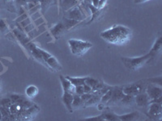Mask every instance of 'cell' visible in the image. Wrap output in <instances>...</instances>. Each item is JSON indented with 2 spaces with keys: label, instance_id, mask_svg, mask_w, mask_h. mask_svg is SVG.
<instances>
[{
  "label": "cell",
  "instance_id": "cell-12",
  "mask_svg": "<svg viewBox=\"0 0 162 121\" xmlns=\"http://www.w3.org/2000/svg\"><path fill=\"white\" fill-rule=\"evenodd\" d=\"M84 15L78 7H74L68 12V19H75V20H82L84 19Z\"/></svg>",
  "mask_w": 162,
  "mask_h": 121
},
{
  "label": "cell",
  "instance_id": "cell-37",
  "mask_svg": "<svg viewBox=\"0 0 162 121\" xmlns=\"http://www.w3.org/2000/svg\"><path fill=\"white\" fill-rule=\"evenodd\" d=\"M16 2L19 4H25L26 2H28V0H16Z\"/></svg>",
  "mask_w": 162,
  "mask_h": 121
},
{
  "label": "cell",
  "instance_id": "cell-16",
  "mask_svg": "<svg viewBox=\"0 0 162 121\" xmlns=\"http://www.w3.org/2000/svg\"><path fill=\"white\" fill-rule=\"evenodd\" d=\"M38 88L36 86H33V85H32V86H28L26 88L25 90V94L27 97L30 98H35L38 94Z\"/></svg>",
  "mask_w": 162,
  "mask_h": 121
},
{
  "label": "cell",
  "instance_id": "cell-9",
  "mask_svg": "<svg viewBox=\"0 0 162 121\" xmlns=\"http://www.w3.org/2000/svg\"><path fill=\"white\" fill-rule=\"evenodd\" d=\"M60 81H61L62 86H63V92H69L72 94H75V87L72 84V82L63 75H60Z\"/></svg>",
  "mask_w": 162,
  "mask_h": 121
},
{
  "label": "cell",
  "instance_id": "cell-1",
  "mask_svg": "<svg viewBox=\"0 0 162 121\" xmlns=\"http://www.w3.org/2000/svg\"><path fill=\"white\" fill-rule=\"evenodd\" d=\"M101 37L104 40L112 44L120 45L126 43L131 37L130 28L122 25H114L109 29L102 31Z\"/></svg>",
  "mask_w": 162,
  "mask_h": 121
},
{
  "label": "cell",
  "instance_id": "cell-35",
  "mask_svg": "<svg viewBox=\"0 0 162 121\" xmlns=\"http://www.w3.org/2000/svg\"><path fill=\"white\" fill-rule=\"evenodd\" d=\"M93 6L97 8L98 7V5H99V0H93Z\"/></svg>",
  "mask_w": 162,
  "mask_h": 121
},
{
  "label": "cell",
  "instance_id": "cell-15",
  "mask_svg": "<svg viewBox=\"0 0 162 121\" xmlns=\"http://www.w3.org/2000/svg\"><path fill=\"white\" fill-rule=\"evenodd\" d=\"M123 106H132L135 102V96L130 95V94H125L123 98L121 99L120 102Z\"/></svg>",
  "mask_w": 162,
  "mask_h": 121
},
{
  "label": "cell",
  "instance_id": "cell-3",
  "mask_svg": "<svg viewBox=\"0 0 162 121\" xmlns=\"http://www.w3.org/2000/svg\"><path fill=\"white\" fill-rule=\"evenodd\" d=\"M68 44L72 53L76 56H83L93 47V44L90 42L75 39L68 40Z\"/></svg>",
  "mask_w": 162,
  "mask_h": 121
},
{
  "label": "cell",
  "instance_id": "cell-33",
  "mask_svg": "<svg viewBox=\"0 0 162 121\" xmlns=\"http://www.w3.org/2000/svg\"><path fill=\"white\" fill-rule=\"evenodd\" d=\"M4 29H7V26L5 22L2 19L0 20V30L2 31H4Z\"/></svg>",
  "mask_w": 162,
  "mask_h": 121
},
{
  "label": "cell",
  "instance_id": "cell-31",
  "mask_svg": "<svg viewBox=\"0 0 162 121\" xmlns=\"http://www.w3.org/2000/svg\"><path fill=\"white\" fill-rule=\"evenodd\" d=\"M83 87H84V93H93V89L91 86H89V85H87L86 83H84L83 85Z\"/></svg>",
  "mask_w": 162,
  "mask_h": 121
},
{
  "label": "cell",
  "instance_id": "cell-14",
  "mask_svg": "<svg viewBox=\"0 0 162 121\" xmlns=\"http://www.w3.org/2000/svg\"><path fill=\"white\" fill-rule=\"evenodd\" d=\"M119 116V120H124V121H130V120H135L138 119L140 116L139 113L138 111H135V112L128 113V114H125V115H118Z\"/></svg>",
  "mask_w": 162,
  "mask_h": 121
},
{
  "label": "cell",
  "instance_id": "cell-22",
  "mask_svg": "<svg viewBox=\"0 0 162 121\" xmlns=\"http://www.w3.org/2000/svg\"><path fill=\"white\" fill-rule=\"evenodd\" d=\"M83 104H84V102H83L82 99L80 98V96L78 95V94H74L73 101H72V108H73V110L74 109L79 108Z\"/></svg>",
  "mask_w": 162,
  "mask_h": 121
},
{
  "label": "cell",
  "instance_id": "cell-18",
  "mask_svg": "<svg viewBox=\"0 0 162 121\" xmlns=\"http://www.w3.org/2000/svg\"><path fill=\"white\" fill-rule=\"evenodd\" d=\"M74 86H83L85 83V77H72L70 76H66Z\"/></svg>",
  "mask_w": 162,
  "mask_h": 121
},
{
  "label": "cell",
  "instance_id": "cell-34",
  "mask_svg": "<svg viewBox=\"0 0 162 121\" xmlns=\"http://www.w3.org/2000/svg\"><path fill=\"white\" fill-rule=\"evenodd\" d=\"M26 17H27V15L26 14H24L23 15H21L20 17H19L18 19H17V22H21V21L24 20V19H26Z\"/></svg>",
  "mask_w": 162,
  "mask_h": 121
},
{
  "label": "cell",
  "instance_id": "cell-36",
  "mask_svg": "<svg viewBox=\"0 0 162 121\" xmlns=\"http://www.w3.org/2000/svg\"><path fill=\"white\" fill-rule=\"evenodd\" d=\"M105 2H106V0H99V5H98V6L102 7L105 4Z\"/></svg>",
  "mask_w": 162,
  "mask_h": 121
},
{
  "label": "cell",
  "instance_id": "cell-20",
  "mask_svg": "<svg viewBox=\"0 0 162 121\" xmlns=\"http://www.w3.org/2000/svg\"><path fill=\"white\" fill-rule=\"evenodd\" d=\"M77 3V0H62L61 5L63 10H68L73 7Z\"/></svg>",
  "mask_w": 162,
  "mask_h": 121
},
{
  "label": "cell",
  "instance_id": "cell-41",
  "mask_svg": "<svg viewBox=\"0 0 162 121\" xmlns=\"http://www.w3.org/2000/svg\"><path fill=\"white\" fill-rule=\"evenodd\" d=\"M80 1H81V0H80Z\"/></svg>",
  "mask_w": 162,
  "mask_h": 121
},
{
  "label": "cell",
  "instance_id": "cell-23",
  "mask_svg": "<svg viewBox=\"0 0 162 121\" xmlns=\"http://www.w3.org/2000/svg\"><path fill=\"white\" fill-rule=\"evenodd\" d=\"M112 94H113V89L111 88V89H110V90H108L106 93H105L103 95L101 96L100 102H102V103H104V104L108 103V102H109L110 98H111Z\"/></svg>",
  "mask_w": 162,
  "mask_h": 121
},
{
  "label": "cell",
  "instance_id": "cell-32",
  "mask_svg": "<svg viewBox=\"0 0 162 121\" xmlns=\"http://www.w3.org/2000/svg\"><path fill=\"white\" fill-rule=\"evenodd\" d=\"M84 120H98V121H103V119H102V116L99 115V116H96V117H93V118H86L84 119Z\"/></svg>",
  "mask_w": 162,
  "mask_h": 121
},
{
  "label": "cell",
  "instance_id": "cell-29",
  "mask_svg": "<svg viewBox=\"0 0 162 121\" xmlns=\"http://www.w3.org/2000/svg\"><path fill=\"white\" fill-rule=\"evenodd\" d=\"M104 86H105V84L102 83V82H100L99 81L96 86L93 87V93H96V92L99 91V90H101Z\"/></svg>",
  "mask_w": 162,
  "mask_h": 121
},
{
  "label": "cell",
  "instance_id": "cell-8",
  "mask_svg": "<svg viewBox=\"0 0 162 121\" xmlns=\"http://www.w3.org/2000/svg\"><path fill=\"white\" fill-rule=\"evenodd\" d=\"M124 93L122 92V88L120 87H115L113 89V94H112V97L110 99V101L108 102L109 104H117L119 103L123 96H124Z\"/></svg>",
  "mask_w": 162,
  "mask_h": 121
},
{
  "label": "cell",
  "instance_id": "cell-11",
  "mask_svg": "<svg viewBox=\"0 0 162 121\" xmlns=\"http://www.w3.org/2000/svg\"><path fill=\"white\" fill-rule=\"evenodd\" d=\"M66 30H67V28H66L65 25L63 24V23L60 22V23H57L56 25L54 26V27L51 28L50 31L52 35H54L55 38H59L65 32Z\"/></svg>",
  "mask_w": 162,
  "mask_h": 121
},
{
  "label": "cell",
  "instance_id": "cell-40",
  "mask_svg": "<svg viewBox=\"0 0 162 121\" xmlns=\"http://www.w3.org/2000/svg\"><path fill=\"white\" fill-rule=\"evenodd\" d=\"M5 1H11V0H5Z\"/></svg>",
  "mask_w": 162,
  "mask_h": 121
},
{
  "label": "cell",
  "instance_id": "cell-7",
  "mask_svg": "<svg viewBox=\"0 0 162 121\" xmlns=\"http://www.w3.org/2000/svg\"><path fill=\"white\" fill-rule=\"evenodd\" d=\"M135 102L139 106H147L151 102V100L147 93L143 91L135 96Z\"/></svg>",
  "mask_w": 162,
  "mask_h": 121
},
{
  "label": "cell",
  "instance_id": "cell-27",
  "mask_svg": "<svg viewBox=\"0 0 162 121\" xmlns=\"http://www.w3.org/2000/svg\"><path fill=\"white\" fill-rule=\"evenodd\" d=\"M93 93H84L83 94L80 95V98L82 99L83 102H84V104L87 101H89L91 98H92V96H93Z\"/></svg>",
  "mask_w": 162,
  "mask_h": 121
},
{
  "label": "cell",
  "instance_id": "cell-4",
  "mask_svg": "<svg viewBox=\"0 0 162 121\" xmlns=\"http://www.w3.org/2000/svg\"><path fill=\"white\" fill-rule=\"evenodd\" d=\"M147 85L143 83V81H139L137 83H133L131 85H127L122 88V92L124 94H130V95L135 96L145 90Z\"/></svg>",
  "mask_w": 162,
  "mask_h": 121
},
{
  "label": "cell",
  "instance_id": "cell-24",
  "mask_svg": "<svg viewBox=\"0 0 162 121\" xmlns=\"http://www.w3.org/2000/svg\"><path fill=\"white\" fill-rule=\"evenodd\" d=\"M54 1L55 0H38V2H40V6L42 7V12L46 10L47 8L52 4Z\"/></svg>",
  "mask_w": 162,
  "mask_h": 121
},
{
  "label": "cell",
  "instance_id": "cell-10",
  "mask_svg": "<svg viewBox=\"0 0 162 121\" xmlns=\"http://www.w3.org/2000/svg\"><path fill=\"white\" fill-rule=\"evenodd\" d=\"M74 94L69 92H63V102L70 112H73L72 108V101H73Z\"/></svg>",
  "mask_w": 162,
  "mask_h": 121
},
{
  "label": "cell",
  "instance_id": "cell-39",
  "mask_svg": "<svg viewBox=\"0 0 162 121\" xmlns=\"http://www.w3.org/2000/svg\"><path fill=\"white\" fill-rule=\"evenodd\" d=\"M2 119V114H1V112H0V119Z\"/></svg>",
  "mask_w": 162,
  "mask_h": 121
},
{
  "label": "cell",
  "instance_id": "cell-13",
  "mask_svg": "<svg viewBox=\"0 0 162 121\" xmlns=\"http://www.w3.org/2000/svg\"><path fill=\"white\" fill-rule=\"evenodd\" d=\"M46 65H48L51 69L55 71H59L62 69L61 65L59 64V62L57 60V59L55 58V56H50L46 60Z\"/></svg>",
  "mask_w": 162,
  "mask_h": 121
},
{
  "label": "cell",
  "instance_id": "cell-26",
  "mask_svg": "<svg viewBox=\"0 0 162 121\" xmlns=\"http://www.w3.org/2000/svg\"><path fill=\"white\" fill-rule=\"evenodd\" d=\"M98 82H99V81L97 79H96V78H93V77H85V83H86L87 85H89V86H91L92 89H93V86H96Z\"/></svg>",
  "mask_w": 162,
  "mask_h": 121
},
{
  "label": "cell",
  "instance_id": "cell-2",
  "mask_svg": "<svg viewBox=\"0 0 162 121\" xmlns=\"http://www.w3.org/2000/svg\"><path fill=\"white\" fill-rule=\"evenodd\" d=\"M152 58H153L152 54L149 52L144 56L135 57V58L122 57V61L127 69H131V70H135L149 62V60Z\"/></svg>",
  "mask_w": 162,
  "mask_h": 121
},
{
  "label": "cell",
  "instance_id": "cell-30",
  "mask_svg": "<svg viewBox=\"0 0 162 121\" xmlns=\"http://www.w3.org/2000/svg\"><path fill=\"white\" fill-rule=\"evenodd\" d=\"M84 93V87L83 86H78L75 87V94H78V95H81Z\"/></svg>",
  "mask_w": 162,
  "mask_h": 121
},
{
  "label": "cell",
  "instance_id": "cell-19",
  "mask_svg": "<svg viewBox=\"0 0 162 121\" xmlns=\"http://www.w3.org/2000/svg\"><path fill=\"white\" fill-rule=\"evenodd\" d=\"M161 50V38L159 37L157 40H156V43L154 44L153 47L151 49L150 52L152 54V56H155L156 55H157L159 52Z\"/></svg>",
  "mask_w": 162,
  "mask_h": 121
},
{
  "label": "cell",
  "instance_id": "cell-6",
  "mask_svg": "<svg viewBox=\"0 0 162 121\" xmlns=\"http://www.w3.org/2000/svg\"><path fill=\"white\" fill-rule=\"evenodd\" d=\"M162 115L161 103L152 102L148 104V115L153 119H160Z\"/></svg>",
  "mask_w": 162,
  "mask_h": 121
},
{
  "label": "cell",
  "instance_id": "cell-38",
  "mask_svg": "<svg viewBox=\"0 0 162 121\" xmlns=\"http://www.w3.org/2000/svg\"><path fill=\"white\" fill-rule=\"evenodd\" d=\"M149 1V0H134L135 3H142V2H145Z\"/></svg>",
  "mask_w": 162,
  "mask_h": 121
},
{
  "label": "cell",
  "instance_id": "cell-21",
  "mask_svg": "<svg viewBox=\"0 0 162 121\" xmlns=\"http://www.w3.org/2000/svg\"><path fill=\"white\" fill-rule=\"evenodd\" d=\"M101 101V96L97 95L96 94H93V96H92V98L89 99V101H87L85 102V106H93V105L98 104Z\"/></svg>",
  "mask_w": 162,
  "mask_h": 121
},
{
  "label": "cell",
  "instance_id": "cell-25",
  "mask_svg": "<svg viewBox=\"0 0 162 121\" xmlns=\"http://www.w3.org/2000/svg\"><path fill=\"white\" fill-rule=\"evenodd\" d=\"M79 23L78 20H75V19H68V18H65L64 19V25H65L66 28L67 29H69L72 27L75 26L76 24Z\"/></svg>",
  "mask_w": 162,
  "mask_h": 121
},
{
  "label": "cell",
  "instance_id": "cell-5",
  "mask_svg": "<svg viewBox=\"0 0 162 121\" xmlns=\"http://www.w3.org/2000/svg\"><path fill=\"white\" fill-rule=\"evenodd\" d=\"M145 92L147 94L148 97H149L151 102L162 97L161 87L156 86L154 84H148L146 86Z\"/></svg>",
  "mask_w": 162,
  "mask_h": 121
},
{
  "label": "cell",
  "instance_id": "cell-17",
  "mask_svg": "<svg viewBox=\"0 0 162 121\" xmlns=\"http://www.w3.org/2000/svg\"><path fill=\"white\" fill-rule=\"evenodd\" d=\"M103 120L108 121H117L119 120V116L114 114V112L111 111H105V112L101 115Z\"/></svg>",
  "mask_w": 162,
  "mask_h": 121
},
{
  "label": "cell",
  "instance_id": "cell-28",
  "mask_svg": "<svg viewBox=\"0 0 162 121\" xmlns=\"http://www.w3.org/2000/svg\"><path fill=\"white\" fill-rule=\"evenodd\" d=\"M0 105L3 106H7V107H9V106L11 105V98H2V100H0Z\"/></svg>",
  "mask_w": 162,
  "mask_h": 121
}]
</instances>
